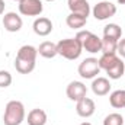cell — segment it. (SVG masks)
<instances>
[{"instance_id": "7c38bea8", "label": "cell", "mask_w": 125, "mask_h": 125, "mask_svg": "<svg viewBox=\"0 0 125 125\" xmlns=\"http://www.w3.org/2000/svg\"><path fill=\"white\" fill-rule=\"evenodd\" d=\"M92 92L96 96H105L111 92V82L106 77H94L92 82Z\"/></svg>"}, {"instance_id": "ac0fdd59", "label": "cell", "mask_w": 125, "mask_h": 125, "mask_svg": "<svg viewBox=\"0 0 125 125\" xmlns=\"http://www.w3.org/2000/svg\"><path fill=\"white\" fill-rule=\"evenodd\" d=\"M109 103L115 109L125 108V90H115L109 96Z\"/></svg>"}, {"instance_id": "f546056e", "label": "cell", "mask_w": 125, "mask_h": 125, "mask_svg": "<svg viewBox=\"0 0 125 125\" xmlns=\"http://www.w3.org/2000/svg\"><path fill=\"white\" fill-rule=\"evenodd\" d=\"M13 1H19V0H13Z\"/></svg>"}, {"instance_id": "8992f818", "label": "cell", "mask_w": 125, "mask_h": 125, "mask_svg": "<svg viewBox=\"0 0 125 125\" xmlns=\"http://www.w3.org/2000/svg\"><path fill=\"white\" fill-rule=\"evenodd\" d=\"M42 10L41 0H19V13L23 16H39Z\"/></svg>"}, {"instance_id": "d4e9b609", "label": "cell", "mask_w": 125, "mask_h": 125, "mask_svg": "<svg viewBox=\"0 0 125 125\" xmlns=\"http://www.w3.org/2000/svg\"><path fill=\"white\" fill-rule=\"evenodd\" d=\"M116 52L125 58V38H121L119 41H118V48H116Z\"/></svg>"}, {"instance_id": "5b68a950", "label": "cell", "mask_w": 125, "mask_h": 125, "mask_svg": "<svg viewBox=\"0 0 125 125\" xmlns=\"http://www.w3.org/2000/svg\"><path fill=\"white\" fill-rule=\"evenodd\" d=\"M92 13H93L96 21H106V19L116 15V4H114V3H111L108 0L99 1V3L94 4Z\"/></svg>"}, {"instance_id": "3957f363", "label": "cell", "mask_w": 125, "mask_h": 125, "mask_svg": "<svg viewBox=\"0 0 125 125\" xmlns=\"http://www.w3.org/2000/svg\"><path fill=\"white\" fill-rule=\"evenodd\" d=\"M76 38L79 39V42L82 44L83 50L90 52V54H96V52H102V38H99L97 35H94L90 31H79Z\"/></svg>"}, {"instance_id": "d6986e66", "label": "cell", "mask_w": 125, "mask_h": 125, "mask_svg": "<svg viewBox=\"0 0 125 125\" xmlns=\"http://www.w3.org/2000/svg\"><path fill=\"white\" fill-rule=\"evenodd\" d=\"M124 73H125V64L121 58L118 60V62H116L115 65H112L109 70H106V74H108L109 79H112V80L121 79V77L124 76Z\"/></svg>"}, {"instance_id": "9c48e42d", "label": "cell", "mask_w": 125, "mask_h": 125, "mask_svg": "<svg viewBox=\"0 0 125 125\" xmlns=\"http://www.w3.org/2000/svg\"><path fill=\"white\" fill-rule=\"evenodd\" d=\"M94 109H96V106H94L93 99H90L87 96L83 97V99H80L76 103V112L82 118H90L94 114Z\"/></svg>"}, {"instance_id": "f1b7e54d", "label": "cell", "mask_w": 125, "mask_h": 125, "mask_svg": "<svg viewBox=\"0 0 125 125\" xmlns=\"http://www.w3.org/2000/svg\"><path fill=\"white\" fill-rule=\"evenodd\" d=\"M45 1H55V0H45Z\"/></svg>"}, {"instance_id": "30bf717a", "label": "cell", "mask_w": 125, "mask_h": 125, "mask_svg": "<svg viewBox=\"0 0 125 125\" xmlns=\"http://www.w3.org/2000/svg\"><path fill=\"white\" fill-rule=\"evenodd\" d=\"M32 29L38 36H47V35H50L52 32L54 26H52V22L48 18H36L33 21Z\"/></svg>"}, {"instance_id": "484cf974", "label": "cell", "mask_w": 125, "mask_h": 125, "mask_svg": "<svg viewBox=\"0 0 125 125\" xmlns=\"http://www.w3.org/2000/svg\"><path fill=\"white\" fill-rule=\"evenodd\" d=\"M4 0H0V15H3V12H4Z\"/></svg>"}, {"instance_id": "5bb4252c", "label": "cell", "mask_w": 125, "mask_h": 125, "mask_svg": "<svg viewBox=\"0 0 125 125\" xmlns=\"http://www.w3.org/2000/svg\"><path fill=\"white\" fill-rule=\"evenodd\" d=\"M36 50H38V54L44 58H54L55 55H58L57 44H54L51 41H44L42 44H39V47Z\"/></svg>"}, {"instance_id": "ba28073f", "label": "cell", "mask_w": 125, "mask_h": 125, "mask_svg": "<svg viewBox=\"0 0 125 125\" xmlns=\"http://www.w3.org/2000/svg\"><path fill=\"white\" fill-rule=\"evenodd\" d=\"M22 18L15 12H7L3 16V26L7 32H19L22 29Z\"/></svg>"}, {"instance_id": "277c9868", "label": "cell", "mask_w": 125, "mask_h": 125, "mask_svg": "<svg viewBox=\"0 0 125 125\" xmlns=\"http://www.w3.org/2000/svg\"><path fill=\"white\" fill-rule=\"evenodd\" d=\"M77 71H79L80 77H83V79H94V77L100 73L99 60H97V58H94V57L84 58L83 61L79 64Z\"/></svg>"}, {"instance_id": "2e32d148", "label": "cell", "mask_w": 125, "mask_h": 125, "mask_svg": "<svg viewBox=\"0 0 125 125\" xmlns=\"http://www.w3.org/2000/svg\"><path fill=\"white\" fill-rule=\"evenodd\" d=\"M65 23L71 29H80V28H83L87 23V18L82 16V15H77V13H70L65 18Z\"/></svg>"}, {"instance_id": "6da1fadb", "label": "cell", "mask_w": 125, "mask_h": 125, "mask_svg": "<svg viewBox=\"0 0 125 125\" xmlns=\"http://www.w3.org/2000/svg\"><path fill=\"white\" fill-rule=\"evenodd\" d=\"M25 121V106L19 100H10L7 102L4 108L3 115V124L4 125H21Z\"/></svg>"}, {"instance_id": "7402d4cb", "label": "cell", "mask_w": 125, "mask_h": 125, "mask_svg": "<svg viewBox=\"0 0 125 125\" xmlns=\"http://www.w3.org/2000/svg\"><path fill=\"white\" fill-rule=\"evenodd\" d=\"M36 62H29V61H22V60H16L15 58V68L18 73L21 74H29L33 71Z\"/></svg>"}, {"instance_id": "52a82bcc", "label": "cell", "mask_w": 125, "mask_h": 125, "mask_svg": "<svg viewBox=\"0 0 125 125\" xmlns=\"http://www.w3.org/2000/svg\"><path fill=\"white\" fill-rule=\"evenodd\" d=\"M65 93H67V97L70 100H74V102H79L80 99L86 97V93H87V87L84 83L82 82H71L68 83L67 89H65Z\"/></svg>"}, {"instance_id": "4316f807", "label": "cell", "mask_w": 125, "mask_h": 125, "mask_svg": "<svg viewBox=\"0 0 125 125\" xmlns=\"http://www.w3.org/2000/svg\"><path fill=\"white\" fill-rule=\"evenodd\" d=\"M116 1H118L119 4H125V0H116Z\"/></svg>"}, {"instance_id": "ffe728a7", "label": "cell", "mask_w": 125, "mask_h": 125, "mask_svg": "<svg viewBox=\"0 0 125 125\" xmlns=\"http://www.w3.org/2000/svg\"><path fill=\"white\" fill-rule=\"evenodd\" d=\"M119 60V57L116 54H102V57L99 58V67L100 70H109L112 65H115Z\"/></svg>"}, {"instance_id": "4fadbf2b", "label": "cell", "mask_w": 125, "mask_h": 125, "mask_svg": "<svg viewBox=\"0 0 125 125\" xmlns=\"http://www.w3.org/2000/svg\"><path fill=\"white\" fill-rule=\"evenodd\" d=\"M36 55H38V50L32 45H22L16 54V60H22V61H29V62H36Z\"/></svg>"}, {"instance_id": "cb8c5ba5", "label": "cell", "mask_w": 125, "mask_h": 125, "mask_svg": "<svg viewBox=\"0 0 125 125\" xmlns=\"http://www.w3.org/2000/svg\"><path fill=\"white\" fill-rule=\"evenodd\" d=\"M12 74L6 70H0V87H9L12 84Z\"/></svg>"}, {"instance_id": "44dd1931", "label": "cell", "mask_w": 125, "mask_h": 125, "mask_svg": "<svg viewBox=\"0 0 125 125\" xmlns=\"http://www.w3.org/2000/svg\"><path fill=\"white\" fill-rule=\"evenodd\" d=\"M118 41L111 38H102V54H116Z\"/></svg>"}, {"instance_id": "8fae6325", "label": "cell", "mask_w": 125, "mask_h": 125, "mask_svg": "<svg viewBox=\"0 0 125 125\" xmlns=\"http://www.w3.org/2000/svg\"><path fill=\"white\" fill-rule=\"evenodd\" d=\"M70 13H77L82 16H89L90 15V6L87 0H67Z\"/></svg>"}, {"instance_id": "7a4b0ae2", "label": "cell", "mask_w": 125, "mask_h": 125, "mask_svg": "<svg viewBox=\"0 0 125 125\" xmlns=\"http://www.w3.org/2000/svg\"><path fill=\"white\" fill-rule=\"evenodd\" d=\"M83 47L77 38H65L57 42V52L65 60H77L82 55Z\"/></svg>"}, {"instance_id": "e0dca14e", "label": "cell", "mask_w": 125, "mask_h": 125, "mask_svg": "<svg viewBox=\"0 0 125 125\" xmlns=\"http://www.w3.org/2000/svg\"><path fill=\"white\" fill-rule=\"evenodd\" d=\"M103 36H105V38L115 39V41H119L121 36H122V29H121V26L116 25V23H108V25L103 28Z\"/></svg>"}, {"instance_id": "9a60e30c", "label": "cell", "mask_w": 125, "mask_h": 125, "mask_svg": "<svg viewBox=\"0 0 125 125\" xmlns=\"http://www.w3.org/2000/svg\"><path fill=\"white\" fill-rule=\"evenodd\" d=\"M28 125H45L47 124V114L44 109L35 108L28 114V119H26Z\"/></svg>"}, {"instance_id": "83f0119b", "label": "cell", "mask_w": 125, "mask_h": 125, "mask_svg": "<svg viewBox=\"0 0 125 125\" xmlns=\"http://www.w3.org/2000/svg\"><path fill=\"white\" fill-rule=\"evenodd\" d=\"M80 125H92V124H89V122H83V124H80Z\"/></svg>"}, {"instance_id": "603a6c76", "label": "cell", "mask_w": 125, "mask_h": 125, "mask_svg": "<svg viewBox=\"0 0 125 125\" xmlns=\"http://www.w3.org/2000/svg\"><path fill=\"white\" fill-rule=\"evenodd\" d=\"M103 125H124V116L121 114H109L105 116L103 119Z\"/></svg>"}]
</instances>
